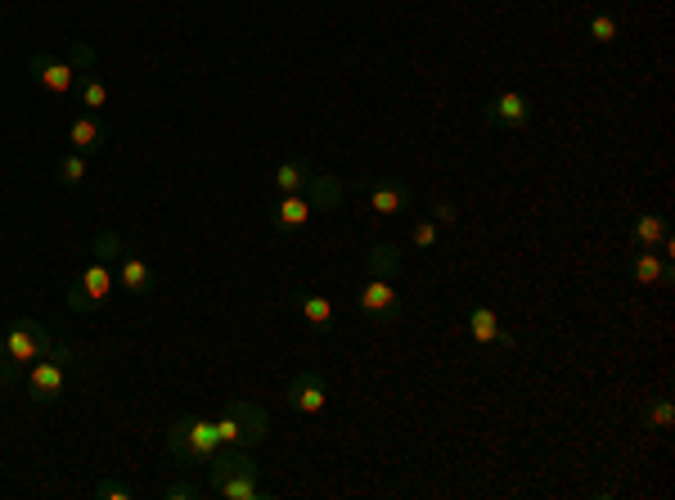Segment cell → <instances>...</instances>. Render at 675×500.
<instances>
[{"mask_svg":"<svg viewBox=\"0 0 675 500\" xmlns=\"http://www.w3.org/2000/svg\"><path fill=\"white\" fill-rule=\"evenodd\" d=\"M90 253H95V262L113 266L117 257L126 253V248H122V235H117V230H99V235H95V244H90Z\"/></svg>","mask_w":675,"mask_h":500,"instance_id":"obj_24","label":"cell"},{"mask_svg":"<svg viewBox=\"0 0 675 500\" xmlns=\"http://www.w3.org/2000/svg\"><path fill=\"white\" fill-rule=\"evenodd\" d=\"M275 190L279 194H302L306 190V181H311V163H302V158H284V163L275 167Z\"/></svg>","mask_w":675,"mask_h":500,"instance_id":"obj_18","label":"cell"},{"mask_svg":"<svg viewBox=\"0 0 675 500\" xmlns=\"http://www.w3.org/2000/svg\"><path fill=\"white\" fill-rule=\"evenodd\" d=\"M0 392H5V388H0Z\"/></svg>","mask_w":675,"mask_h":500,"instance_id":"obj_34","label":"cell"},{"mask_svg":"<svg viewBox=\"0 0 675 500\" xmlns=\"http://www.w3.org/2000/svg\"><path fill=\"white\" fill-rule=\"evenodd\" d=\"M401 248L396 244H374L369 248V257H365V266H369V275H378V280H396V271H401Z\"/></svg>","mask_w":675,"mask_h":500,"instance_id":"obj_20","label":"cell"},{"mask_svg":"<svg viewBox=\"0 0 675 500\" xmlns=\"http://www.w3.org/2000/svg\"><path fill=\"white\" fill-rule=\"evenodd\" d=\"M216 433H221V446H243V451H252V446L266 442L270 415L257 401H225L221 419H216Z\"/></svg>","mask_w":675,"mask_h":500,"instance_id":"obj_4","label":"cell"},{"mask_svg":"<svg viewBox=\"0 0 675 500\" xmlns=\"http://www.w3.org/2000/svg\"><path fill=\"white\" fill-rule=\"evenodd\" d=\"M293 302H297V311H302V320H306V329H311V334H333V329H338L329 298H320V293H311V289H297Z\"/></svg>","mask_w":675,"mask_h":500,"instance_id":"obj_15","label":"cell"},{"mask_svg":"<svg viewBox=\"0 0 675 500\" xmlns=\"http://www.w3.org/2000/svg\"><path fill=\"white\" fill-rule=\"evenodd\" d=\"M68 145L77 149V154H99V149L108 145V122H99V113H77L68 127Z\"/></svg>","mask_w":675,"mask_h":500,"instance_id":"obj_12","label":"cell"},{"mask_svg":"<svg viewBox=\"0 0 675 500\" xmlns=\"http://www.w3.org/2000/svg\"><path fill=\"white\" fill-rule=\"evenodd\" d=\"M27 77H32L41 91H50V95H72L77 91V68L63 64V59H54V55H32L27 59Z\"/></svg>","mask_w":675,"mask_h":500,"instance_id":"obj_7","label":"cell"},{"mask_svg":"<svg viewBox=\"0 0 675 500\" xmlns=\"http://www.w3.org/2000/svg\"><path fill=\"white\" fill-rule=\"evenodd\" d=\"M198 496H203V491H198L194 482H185V478H176V482L162 487V500H198Z\"/></svg>","mask_w":675,"mask_h":500,"instance_id":"obj_29","label":"cell"},{"mask_svg":"<svg viewBox=\"0 0 675 500\" xmlns=\"http://www.w3.org/2000/svg\"><path fill=\"white\" fill-rule=\"evenodd\" d=\"M72 365H86V352H81V347H59V343H54L41 361H32V374H27V392H32V401L54 406V401L63 397V388H68Z\"/></svg>","mask_w":675,"mask_h":500,"instance_id":"obj_3","label":"cell"},{"mask_svg":"<svg viewBox=\"0 0 675 500\" xmlns=\"http://www.w3.org/2000/svg\"><path fill=\"white\" fill-rule=\"evenodd\" d=\"M95 496H99V500H131L135 491L126 487V482H113V478H104V482H95Z\"/></svg>","mask_w":675,"mask_h":500,"instance_id":"obj_30","label":"cell"},{"mask_svg":"<svg viewBox=\"0 0 675 500\" xmlns=\"http://www.w3.org/2000/svg\"><path fill=\"white\" fill-rule=\"evenodd\" d=\"M432 217H437V226H455V221H459V208H455L450 199H437V203H432Z\"/></svg>","mask_w":675,"mask_h":500,"instance_id":"obj_33","label":"cell"},{"mask_svg":"<svg viewBox=\"0 0 675 500\" xmlns=\"http://www.w3.org/2000/svg\"><path fill=\"white\" fill-rule=\"evenodd\" d=\"M635 244L639 248H657V253H671V235H666L662 212H639L635 217Z\"/></svg>","mask_w":675,"mask_h":500,"instance_id":"obj_17","label":"cell"},{"mask_svg":"<svg viewBox=\"0 0 675 500\" xmlns=\"http://www.w3.org/2000/svg\"><path fill=\"white\" fill-rule=\"evenodd\" d=\"M77 100H81V109L86 113L108 109V86L99 82L95 73H77Z\"/></svg>","mask_w":675,"mask_h":500,"instance_id":"obj_22","label":"cell"},{"mask_svg":"<svg viewBox=\"0 0 675 500\" xmlns=\"http://www.w3.org/2000/svg\"><path fill=\"white\" fill-rule=\"evenodd\" d=\"M531 118H536V104L522 91H500L482 104V122L495 131H522V127H531Z\"/></svg>","mask_w":675,"mask_h":500,"instance_id":"obj_6","label":"cell"},{"mask_svg":"<svg viewBox=\"0 0 675 500\" xmlns=\"http://www.w3.org/2000/svg\"><path fill=\"white\" fill-rule=\"evenodd\" d=\"M207 491L221 500H261L266 496L257 482V464H252V455L243 451V446H221V451L207 460Z\"/></svg>","mask_w":675,"mask_h":500,"instance_id":"obj_1","label":"cell"},{"mask_svg":"<svg viewBox=\"0 0 675 500\" xmlns=\"http://www.w3.org/2000/svg\"><path fill=\"white\" fill-rule=\"evenodd\" d=\"M306 203H311L315 212H338L342 208V181L329 172H311V181H306Z\"/></svg>","mask_w":675,"mask_h":500,"instance_id":"obj_16","label":"cell"},{"mask_svg":"<svg viewBox=\"0 0 675 500\" xmlns=\"http://www.w3.org/2000/svg\"><path fill=\"white\" fill-rule=\"evenodd\" d=\"M117 289H126L131 298H149V293L158 289V275H153V266L144 262V257L122 253L117 257Z\"/></svg>","mask_w":675,"mask_h":500,"instance_id":"obj_11","label":"cell"},{"mask_svg":"<svg viewBox=\"0 0 675 500\" xmlns=\"http://www.w3.org/2000/svg\"><path fill=\"white\" fill-rule=\"evenodd\" d=\"M86 172H90V167H86V154H77V149H68V154L59 158V185H63V190L81 185V181H86Z\"/></svg>","mask_w":675,"mask_h":500,"instance_id":"obj_23","label":"cell"},{"mask_svg":"<svg viewBox=\"0 0 675 500\" xmlns=\"http://www.w3.org/2000/svg\"><path fill=\"white\" fill-rule=\"evenodd\" d=\"M500 316H495L491 307H473L468 311V338H473V343H495V338H500Z\"/></svg>","mask_w":675,"mask_h":500,"instance_id":"obj_21","label":"cell"},{"mask_svg":"<svg viewBox=\"0 0 675 500\" xmlns=\"http://www.w3.org/2000/svg\"><path fill=\"white\" fill-rule=\"evenodd\" d=\"M585 32H590V41H599V46H612L621 28H617V19H612V14H594L590 28H585Z\"/></svg>","mask_w":675,"mask_h":500,"instance_id":"obj_27","label":"cell"},{"mask_svg":"<svg viewBox=\"0 0 675 500\" xmlns=\"http://www.w3.org/2000/svg\"><path fill=\"white\" fill-rule=\"evenodd\" d=\"M72 68H81V73L95 68V50H90L86 41H72Z\"/></svg>","mask_w":675,"mask_h":500,"instance_id":"obj_32","label":"cell"},{"mask_svg":"<svg viewBox=\"0 0 675 500\" xmlns=\"http://www.w3.org/2000/svg\"><path fill=\"white\" fill-rule=\"evenodd\" d=\"M0 343H5V352L14 356V365H32V361H41L45 352L54 347V338H50V329L41 325V320H14V325L0 334Z\"/></svg>","mask_w":675,"mask_h":500,"instance_id":"obj_5","label":"cell"},{"mask_svg":"<svg viewBox=\"0 0 675 500\" xmlns=\"http://www.w3.org/2000/svg\"><path fill=\"white\" fill-rule=\"evenodd\" d=\"M365 199H369V212H374V217H396V212H405L414 203V190L401 181H369Z\"/></svg>","mask_w":675,"mask_h":500,"instance_id":"obj_10","label":"cell"},{"mask_svg":"<svg viewBox=\"0 0 675 500\" xmlns=\"http://www.w3.org/2000/svg\"><path fill=\"white\" fill-rule=\"evenodd\" d=\"M360 311H365L369 320H396L405 311L401 293H396L392 280H378V275H369V284L360 289Z\"/></svg>","mask_w":675,"mask_h":500,"instance_id":"obj_9","label":"cell"},{"mask_svg":"<svg viewBox=\"0 0 675 500\" xmlns=\"http://www.w3.org/2000/svg\"><path fill=\"white\" fill-rule=\"evenodd\" d=\"M162 446H167V455H176L180 464H198V469H207V460L221 451V433H216V419L180 415L176 424L167 428Z\"/></svg>","mask_w":675,"mask_h":500,"instance_id":"obj_2","label":"cell"},{"mask_svg":"<svg viewBox=\"0 0 675 500\" xmlns=\"http://www.w3.org/2000/svg\"><path fill=\"white\" fill-rule=\"evenodd\" d=\"M311 203H306V194H279L275 208H270V226L279 230V235H297V230L311 221Z\"/></svg>","mask_w":675,"mask_h":500,"instance_id":"obj_13","label":"cell"},{"mask_svg":"<svg viewBox=\"0 0 675 500\" xmlns=\"http://www.w3.org/2000/svg\"><path fill=\"white\" fill-rule=\"evenodd\" d=\"M644 424H648V428H657V433H671V424H675L671 401H666V397L648 401V406H644Z\"/></svg>","mask_w":675,"mask_h":500,"instance_id":"obj_25","label":"cell"},{"mask_svg":"<svg viewBox=\"0 0 675 500\" xmlns=\"http://www.w3.org/2000/svg\"><path fill=\"white\" fill-rule=\"evenodd\" d=\"M630 280L644 284V289H657V284H671L675 271H671V262H666L657 248H639L635 262H630Z\"/></svg>","mask_w":675,"mask_h":500,"instance_id":"obj_14","label":"cell"},{"mask_svg":"<svg viewBox=\"0 0 675 500\" xmlns=\"http://www.w3.org/2000/svg\"><path fill=\"white\" fill-rule=\"evenodd\" d=\"M63 307H68V311H72V316H90V311H95V307H99V302H95V298H90V293H86V289H81V280H72V284H68V289H63Z\"/></svg>","mask_w":675,"mask_h":500,"instance_id":"obj_26","label":"cell"},{"mask_svg":"<svg viewBox=\"0 0 675 500\" xmlns=\"http://www.w3.org/2000/svg\"><path fill=\"white\" fill-rule=\"evenodd\" d=\"M18 374H23V365H14V356H9L5 343H0V388H14Z\"/></svg>","mask_w":675,"mask_h":500,"instance_id":"obj_31","label":"cell"},{"mask_svg":"<svg viewBox=\"0 0 675 500\" xmlns=\"http://www.w3.org/2000/svg\"><path fill=\"white\" fill-rule=\"evenodd\" d=\"M324 401H329V383L320 370H302L288 379V406L297 415H324Z\"/></svg>","mask_w":675,"mask_h":500,"instance_id":"obj_8","label":"cell"},{"mask_svg":"<svg viewBox=\"0 0 675 500\" xmlns=\"http://www.w3.org/2000/svg\"><path fill=\"white\" fill-rule=\"evenodd\" d=\"M437 239H441L437 221H414V230H410V244L414 248H423V253H428V248H437Z\"/></svg>","mask_w":675,"mask_h":500,"instance_id":"obj_28","label":"cell"},{"mask_svg":"<svg viewBox=\"0 0 675 500\" xmlns=\"http://www.w3.org/2000/svg\"><path fill=\"white\" fill-rule=\"evenodd\" d=\"M77 280H81V289H86L95 302H108V293L117 289V271H113V266H104V262H90Z\"/></svg>","mask_w":675,"mask_h":500,"instance_id":"obj_19","label":"cell"}]
</instances>
